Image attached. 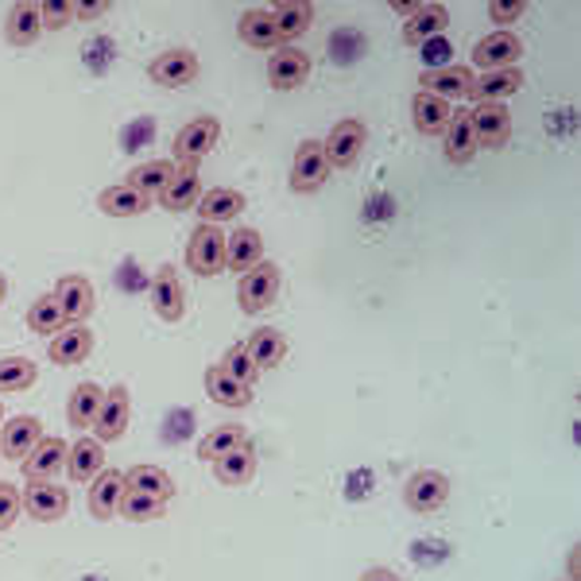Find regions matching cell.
Wrapping results in <instances>:
<instances>
[{"label": "cell", "instance_id": "cell-1", "mask_svg": "<svg viewBox=\"0 0 581 581\" xmlns=\"http://www.w3.org/2000/svg\"><path fill=\"white\" fill-rule=\"evenodd\" d=\"M222 140V120L217 117H194L190 124H182L171 140V163L187 167V163H202L205 155L214 152Z\"/></svg>", "mask_w": 581, "mask_h": 581}, {"label": "cell", "instance_id": "cell-2", "mask_svg": "<svg viewBox=\"0 0 581 581\" xmlns=\"http://www.w3.org/2000/svg\"><path fill=\"white\" fill-rule=\"evenodd\" d=\"M450 493H453V485L446 473L419 470V473H411L407 485H403V505L415 515H435L450 505Z\"/></svg>", "mask_w": 581, "mask_h": 581}, {"label": "cell", "instance_id": "cell-3", "mask_svg": "<svg viewBox=\"0 0 581 581\" xmlns=\"http://www.w3.org/2000/svg\"><path fill=\"white\" fill-rule=\"evenodd\" d=\"M280 268L272 264V260H260L252 272L240 275V287H237V303L245 315H264L268 307H272L275 299H280Z\"/></svg>", "mask_w": 581, "mask_h": 581}, {"label": "cell", "instance_id": "cell-4", "mask_svg": "<svg viewBox=\"0 0 581 581\" xmlns=\"http://www.w3.org/2000/svg\"><path fill=\"white\" fill-rule=\"evenodd\" d=\"M365 144H368L365 120H357V117L337 120L334 129H330V137L322 140L325 163H330V167H337V171H349L353 163L360 159V152H365Z\"/></svg>", "mask_w": 581, "mask_h": 581}, {"label": "cell", "instance_id": "cell-5", "mask_svg": "<svg viewBox=\"0 0 581 581\" xmlns=\"http://www.w3.org/2000/svg\"><path fill=\"white\" fill-rule=\"evenodd\" d=\"M187 268L205 275V280L225 272V233L217 229V225L198 222V229L190 233V240H187Z\"/></svg>", "mask_w": 581, "mask_h": 581}, {"label": "cell", "instance_id": "cell-6", "mask_svg": "<svg viewBox=\"0 0 581 581\" xmlns=\"http://www.w3.org/2000/svg\"><path fill=\"white\" fill-rule=\"evenodd\" d=\"M129 415H132V395L129 384H112L109 392L102 395V407H97V419H94V438L102 446L120 442L124 430H129Z\"/></svg>", "mask_w": 581, "mask_h": 581}, {"label": "cell", "instance_id": "cell-7", "mask_svg": "<svg viewBox=\"0 0 581 581\" xmlns=\"http://www.w3.org/2000/svg\"><path fill=\"white\" fill-rule=\"evenodd\" d=\"M330 179V163H325L322 140H303L295 147V159H290V190L295 194H315L325 187Z\"/></svg>", "mask_w": 581, "mask_h": 581}, {"label": "cell", "instance_id": "cell-8", "mask_svg": "<svg viewBox=\"0 0 581 581\" xmlns=\"http://www.w3.org/2000/svg\"><path fill=\"white\" fill-rule=\"evenodd\" d=\"M520 55H523V39L508 27L500 32H488L481 35L477 44H473V67L485 74V70H508V67H520Z\"/></svg>", "mask_w": 581, "mask_h": 581}, {"label": "cell", "instance_id": "cell-9", "mask_svg": "<svg viewBox=\"0 0 581 581\" xmlns=\"http://www.w3.org/2000/svg\"><path fill=\"white\" fill-rule=\"evenodd\" d=\"M198 74H202V62H198V55L190 47H175V51H163L147 62V78H152L155 86H167V90L190 86Z\"/></svg>", "mask_w": 581, "mask_h": 581}, {"label": "cell", "instance_id": "cell-10", "mask_svg": "<svg viewBox=\"0 0 581 581\" xmlns=\"http://www.w3.org/2000/svg\"><path fill=\"white\" fill-rule=\"evenodd\" d=\"M20 505H24V512L32 515V520L55 523V520H62V515H67L70 493L62 485H55V481H27L24 496H20Z\"/></svg>", "mask_w": 581, "mask_h": 581}, {"label": "cell", "instance_id": "cell-11", "mask_svg": "<svg viewBox=\"0 0 581 581\" xmlns=\"http://www.w3.org/2000/svg\"><path fill=\"white\" fill-rule=\"evenodd\" d=\"M55 299H59V307L70 325H86L90 315L97 310L94 283H90L86 275H62V280L55 283Z\"/></svg>", "mask_w": 581, "mask_h": 581}, {"label": "cell", "instance_id": "cell-12", "mask_svg": "<svg viewBox=\"0 0 581 581\" xmlns=\"http://www.w3.org/2000/svg\"><path fill=\"white\" fill-rule=\"evenodd\" d=\"M470 124H473V137H477V147H505L512 140V112L508 105H473L470 109Z\"/></svg>", "mask_w": 581, "mask_h": 581}, {"label": "cell", "instance_id": "cell-13", "mask_svg": "<svg viewBox=\"0 0 581 581\" xmlns=\"http://www.w3.org/2000/svg\"><path fill=\"white\" fill-rule=\"evenodd\" d=\"M310 78V55L303 47H275L272 59H268V82L272 90L287 94V90H299Z\"/></svg>", "mask_w": 581, "mask_h": 581}, {"label": "cell", "instance_id": "cell-14", "mask_svg": "<svg viewBox=\"0 0 581 581\" xmlns=\"http://www.w3.org/2000/svg\"><path fill=\"white\" fill-rule=\"evenodd\" d=\"M198 198H202V171H198V163H187V167H175V179L155 194V202L167 214H187L198 205Z\"/></svg>", "mask_w": 581, "mask_h": 581}, {"label": "cell", "instance_id": "cell-15", "mask_svg": "<svg viewBox=\"0 0 581 581\" xmlns=\"http://www.w3.org/2000/svg\"><path fill=\"white\" fill-rule=\"evenodd\" d=\"M152 310L171 325L182 322V315H187V290H182V280L171 264H163L152 280Z\"/></svg>", "mask_w": 581, "mask_h": 581}, {"label": "cell", "instance_id": "cell-16", "mask_svg": "<svg viewBox=\"0 0 581 581\" xmlns=\"http://www.w3.org/2000/svg\"><path fill=\"white\" fill-rule=\"evenodd\" d=\"M39 438H44V423L35 419V415H16V419L0 423V458L24 462Z\"/></svg>", "mask_w": 581, "mask_h": 581}, {"label": "cell", "instance_id": "cell-17", "mask_svg": "<svg viewBox=\"0 0 581 581\" xmlns=\"http://www.w3.org/2000/svg\"><path fill=\"white\" fill-rule=\"evenodd\" d=\"M523 90V70L508 67V70H485V74L473 78V102L477 105H505L508 97H515Z\"/></svg>", "mask_w": 581, "mask_h": 581}, {"label": "cell", "instance_id": "cell-18", "mask_svg": "<svg viewBox=\"0 0 581 581\" xmlns=\"http://www.w3.org/2000/svg\"><path fill=\"white\" fill-rule=\"evenodd\" d=\"M245 194L233 187H214V190H202V198H198L194 214L202 225H217L222 229L225 222H237V214L245 210Z\"/></svg>", "mask_w": 581, "mask_h": 581}, {"label": "cell", "instance_id": "cell-19", "mask_svg": "<svg viewBox=\"0 0 581 581\" xmlns=\"http://www.w3.org/2000/svg\"><path fill=\"white\" fill-rule=\"evenodd\" d=\"M129 493V481L117 470H102L90 481V515L94 520H112L120 512V500Z\"/></svg>", "mask_w": 581, "mask_h": 581}, {"label": "cell", "instance_id": "cell-20", "mask_svg": "<svg viewBox=\"0 0 581 581\" xmlns=\"http://www.w3.org/2000/svg\"><path fill=\"white\" fill-rule=\"evenodd\" d=\"M102 470H109V465H105V446L97 442L94 435H82L67 450V470L62 473H67L74 485H90Z\"/></svg>", "mask_w": 581, "mask_h": 581}, {"label": "cell", "instance_id": "cell-21", "mask_svg": "<svg viewBox=\"0 0 581 581\" xmlns=\"http://www.w3.org/2000/svg\"><path fill=\"white\" fill-rule=\"evenodd\" d=\"M67 450H70V442L44 435L39 442H35V450L24 458V477L27 481H55L62 470H67Z\"/></svg>", "mask_w": 581, "mask_h": 581}, {"label": "cell", "instance_id": "cell-22", "mask_svg": "<svg viewBox=\"0 0 581 581\" xmlns=\"http://www.w3.org/2000/svg\"><path fill=\"white\" fill-rule=\"evenodd\" d=\"M446 24H450V9H446V4H438V0H419V9L403 20V44L423 47L430 35L446 32Z\"/></svg>", "mask_w": 581, "mask_h": 581}, {"label": "cell", "instance_id": "cell-23", "mask_svg": "<svg viewBox=\"0 0 581 581\" xmlns=\"http://www.w3.org/2000/svg\"><path fill=\"white\" fill-rule=\"evenodd\" d=\"M268 12H272L275 35H280L283 47L303 39V35L310 32V24H315V4H310V0H280V4Z\"/></svg>", "mask_w": 581, "mask_h": 581}, {"label": "cell", "instance_id": "cell-24", "mask_svg": "<svg viewBox=\"0 0 581 581\" xmlns=\"http://www.w3.org/2000/svg\"><path fill=\"white\" fill-rule=\"evenodd\" d=\"M473 78L477 74H473L470 67H438L419 78V86H423V94H435V97H442V102H458V97L473 94Z\"/></svg>", "mask_w": 581, "mask_h": 581}, {"label": "cell", "instance_id": "cell-25", "mask_svg": "<svg viewBox=\"0 0 581 581\" xmlns=\"http://www.w3.org/2000/svg\"><path fill=\"white\" fill-rule=\"evenodd\" d=\"M264 260V237L257 229H237L225 237V272H252Z\"/></svg>", "mask_w": 581, "mask_h": 581}, {"label": "cell", "instance_id": "cell-26", "mask_svg": "<svg viewBox=\"0 0 581 581\" xmlns=\"http://www.w3.org/2000/svg\"><path fill=\"white\" fill-rule=\"evenodd\" d=\"M44 35V16H39V0H20L4 16V39L12 47H32Z\"/></svg>", "mask_w": 581, "mask_h": 581}, {"label": "cell", "instance_id": "cell-27", "mask_svg": "<svg viewBox=\"0 0 581 581\" xmlns=\"http://www.w3.org/2000/svg\"><path fill=\"white\" fill-rule=\"evenodd\" d=\"M442 152L453 167H465V163L477 155V137H473L470 109H453L450 124H446V132H442Z\"/></svg>", "mask_w": 581, "mask_h": 581}, {"label": "cell", "instance_id": "cell-28", "mask_svg": "<svg viewBox=\"0 0 581 581\" xmlns=\"http://www.w3.org/2000/svg\"><path fill=\"white\" fill-rule=\"evenodd\" d=\"M152 202L155 198L140 194L129 182H112V187H105L102 194H97V210H102L105 217H140L152 210Z\"/></svg>", "mask_w": 581, "mask_h": 581}, {"label": "cell", "instance_id": "cell-29", "mask_svg": "<svg viewBox=\"0 0 581 581\" xmlns=\"http://www.w3.org/2000/svg\"><path fill=\"white\" fill-rule=\"evenodd\" d=\"M55 365L70 368V365H82V360L94 353V334H90V325H62L59 334L51 337L47 345Z\"/></svg>", "mask_w": 581, "mask_h": 581}, {"label": "cell", "instance_id": "cell-30", "mask_svg": "<svg viewBox=\"0 0 581 581\" xmlns=\"http://www.w3.org/2000/svg\"><path fill=\"white\" fill-rule=\"evenodd\" d=\"M450 117H453V109H450V102H442V97L423 94V90L411 97V124H415L419 137H442Z\"/></svg>", "mask_w": 581, "mask_h": 581}, {"label": "cell", "instance_id": "cell-31", "mask_svg": "<svg viewBox=\"0 0 581 581\" xmlns=\"http://www.w3.org/2000/svg\"><path fill=\"white\" fill-rule=\"evenodd\" d=\"M237 35H240V44L252 47V51H275V47H280V35H275L272 12L268 9H245L240 12Z\"/></svg>", "mask_w": 581, "mask_h": 581}, {"label": "cell", "instance_id": "cell-32", "mask_svg": "<svg viewBox=\"0 0 581 581\" xmlns=\"http://www.w3.org/2000/svg\"><path fill=\"white\" fill-rule=\"evenodd\" d=\"M214 477L222 481V485H229V488L248 485V481L257 477V450H252L248 442H240L237 450L222 453V458L214 462Z\"/></svg>", "mask_w": 581, "mask_h": 581}, {"label": "cell", "instance_id": "cell-33", "mask_svg": "<svg viewBox=\"0 0 581 581\" xmlns=\"http://www.w3.org/2000/svg\"><path fill=\"white\" fill-rule=\"evenodd\" d=\"M248 357H252V365L264 372V368H275L283 365V357H287V337L280 334V330H272V325H264V330H252L245 342Z\"/></svg>", "mask_w": 581, "mask_h": 581}, {"label": "cell", "instance_id": "cell-34", "mask_svg": "<svg viewBox=\"0 0 581 581\" xmlns=\"http://www.w3.org/2000/svg\"><path fill=\"white\" fill-rule=\"evenodd\" d=\"M102 395L105 388L94 384V380H86V384H78L74 392H70V403H67V419L74 430H90L97 419V407H102Z\"/></svg>", "mask_w": 581, "mask_h": 581}, {"label": "cell", "instance_id": "cell-35", "mask_svg": "<svg viewBox=\"0 0 581 581\" xmlns=\"http://www.w3.org/2000/svg\"><path fill=\"white\" fill-rule=\"evenodd\" d=\"M124 481H129V488H137V493H144V496H155L163 505H171L175 500V477L167 470H159V465H132V470L124 473Z\"/></svg>", "mask_w": 581, "mask_h": 581}, {"label": "cell", "instance_id": "cell-36", "mask_svg": "<svg viewBox=\"0 0 581 581\" xmlns=\"http://www.w3.org/2000/svg\"><path fill=\"white\" fill-rule=\"evenodd\" d=\"M205 392H210V400H214V403L233 407V411H240V407H248V403H252V388H245V384H237L233 377H225L222 365L205 368Z\"/></svg>", "mask_w": 581, "mask_h": 581}, {"label": "cell", "instance_id": "cell-37", "mask_svg": "<svg viewBox=\"0 0 581 581\" xmlns=\"http://www.w3.org/2000/svg\"><path fill=\"white\" fill-rule=\"evenodd\" d=\"M175 179V163L171 159H147V163H140V167H132L129 175H124V182L129 187H137L140 194H147V198H155L159 194L167 182Z\"/></svg>", "mask_w": 581, "mask_h": 581}, {"label": "cell", "instance_id": "cell-38", "mask_svg": "<svg viewBox=\"0 0 581 581\" xmlns=\"http://www.w3.org/2000/svg\"><path fill=\"white\" fill-rule=\"evenodd\" d=\"M62 325H70V322H67V315H62V307H59L55 295H39V299L27 307V330H32V334L55 337Z\"/></svg>", "mask_w": 581, "mask_h": 581}, {"label": "cell", "instance_id": "cell-39", "mask_svg": "<svg viewBox=\"0 0 581 581\" xmlns=\"http://www.w3.org/2000/svg\"><path fill=\"white\" fill-rule=\"evenodd\" d=\"M240 442H248V430L237 427V423H225V427H214L202 442H198V458H202V462H217L222 453L237 450Z\"/></svg>", "mask_w": 581, "mask_h": 581}, {"label": "cell", "instance_id": "cell-40", "mask_svg": "<svg viewBox=\"0 0 581 581\" xmlns=\"http://www.w3.org/2000/svg\"><path fill=\"white\" fill-rule=\"evenodd\" d=\"M35 377H39V368L27 357H0V395L27 392L35 384Z\"/></svg>", "mask_w": 581, "mask_h": 581}, {"label": "cell", "instance_id": "cell-41", "mask_svg": "<svg viewBox=\"0 0 581 581\" xmlns=\"http://www.w3.org/2000/svg\"><path fill=\"white\" fill-rule=\"evenodd\" d=\"M167 512V505L163 500H155V496H144L137 493V488H129L124 493V500H120V520H129V523H147V520H159V515Z\"/></svg>", "mask_w": 581, "mask_h": 581}, {"label": "cell", "instance_id": "cell-42", "mask_svg": "<svg viewBox=\"0 0 581 581\" xmlns=\"http://www.w3.org/2000/svg\"><path fill=\"white\" fill-rule=\"evenodd\" d=\"M222 372H225V377L237 380V384H245V388H252V384H257V377H260V368L252 365V357H248L245 342H237V345H229V349H225Z\"/></svg>", "mask_w": 581, "mask_h": 581}, {"label": "cell", "instance_id": "cell-43", "mask_svg": "<svg viewBox=\"0 0 581 581\" xmlns=\"http://www.w3.org/2000/svg\"><path fill=\"white\" fill-rule=\"evenodd\" d=\"M39 16H44V32H62L74 24V0H44Z\"/></svg>", "mask_w": 581, "mask_h": 581}, {"label": "cell", "instance_id": "cell-44", "mask_svg": "<svg viewBox=\"0 0 581 581\" xmlns=\"http://www.w3.org/2000/svg\"><path fill=\"white\" fill-rule=\"evenodd\" d=\"M20 488L12 481H0V531H9L20 520Z\"/></svg>", "mask_w": 581, "mask_h": 581}, {"label": "cell", "instance_id": "cell-45", "mask_svg": "<svg viewBox=\"0 0 581 581\" xmlns=\"http://www.w3.org/2000/svg\"><path fill=\"white\" fill-rule=\"evenodd\" d=\"M523 12H527V0H493V4H488L493 24H515Z\"/></svg>", "mask_w": 581, "mask_h": 581}, {"label": "cell", "instance_id": "cell-46", "mask_svg": "<svg viewBox=\"0 0 581 581\" xmlns=\"http://www.w3.org/2000/svg\"><path fill=\"white\" fill-rule=\"evenodd\" d=\"M105 12H109V0H78L74 4V24L82 20V24H90V20H102Z\"/></svg>", "mask_w": 581, "mask_h": 581}, {"label": "cell", "instance_id": "cell-47", "mask_svg": "<svg viewBox=\"0 0 581 581\" xmlns=\"http://www.w3.org/2000/svg\"><path fill=\"white\" fill-rule=\"evenodd\" d=\"M357 581H403V578H400V573L388 570V566H368V570L360 573Z\"/></svg>", "mask_w": 581, "mask_h": 581}, {"label": "cell", "instance_id": "cell-48", "mask_svg": "<svg viewBox=\"0 0 581 581\" xmlns=\"http://www.w3.org/2000/svg\"><path fill=\"white\" fill-rule=\"evenodd\" d=\"M566 573H570L566 581H581V543L570 547V555H566Z\"/></svg>", "mask_w": 581, "mask_h": 581}, {"label": "cell", "instance_id": "cell-49", "mask_svg": "<svg viewBox=\"0 0 581 581\" xmlns=\"http://www.w3.org/2000/svg\"><path fill=\"white\" fill-rule=\"evenodd\" d=\"M415 9H419V0H392V12H400V16H411Z\"/></svg>", "mask_w": 581, "mask_h": 581}, {"label": "cell", "instance_id": "cell-50", "mask_svg": "<svg viewBox=\"0 0 581 581\" xmlns=\"http://www.w3.org/2000/svg\"><path fill=\"white\" fill-rule=\"evenodd\" d=\"M4 295H9V280H4V272H0V303H4Z\"/></svg>", "mask_w": 581, "mask_h": 581}, {"label": "cell", "instance_id": "cell-51", "mask_svg": "<svg viewBox=\"0 0 581 581\" xmlns=\"http://www.w3.org/2000/svg\"><path fill=\"white\" fill-rule=\"evenodd\" d=\"M0 423H4V403H0Z\"/></svg>", "mask_w": 581, "mask_h": 581}]
</instances>
